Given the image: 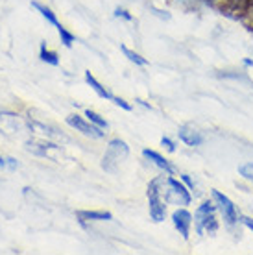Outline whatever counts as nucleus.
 I'll return each mask as SVG.
<instances>
[{
  "mask_svg": "<svg viewBox=\"0 0 253 255\" xmlns=\"http://www.w3.org/2000/svg\"><path fill=\"white\" fill-rule=\"evenodd\" d=\"M220 230V215L213 198H205L194 211V231L198 237L216 235Z\"/></svg>",
  "mask_w": 253,
  "mask_h": 255,
  "instance_id": "nucleus-2",
  "label": "nucleus"
},
{
  "mask_svg": "<svg viewBox=\"0 0 253 255\" xmlns=\"http://www.w3.org/2000/svg\"><path fill=\"white\" fill-rule=\"evenodd\" d=\"M246 4H248V0H233V2H229L224 9L231 13H242V9L246 7Z\"/></svg>",
  "mask_w": 253,
  "mask_h": 255,
  "instance_id": "nucleus-22",
  "label": "nucleus"
},
{
  "mask_svg": "<svg viewBox=\"0 0 253 255\" xmlns=\"http://www.w3.org/2000/svg\"><path fill=\"white\" fill-rule=\"evenodd\" d=\"M26 117L19 115L13 109H0V135L4 137H17L26 131Z\"/></svg>",
  "mask_w": 253,
  "mask_h": 255,
  "instance_id": "nucleus-6",
  "label": "nucleus"
},
{
  "mask_svg": "<svg viewBox=\"0 0 253 255\" xmlns=\"http://www.w3.org/2000/svg\"><path fill=\"white\" fill-rule=\"evenodd\" d=\"M0 168H2V170L6 168V157H4V155H0Z\"/></svg>",
  "mask_w": 253,
  "mask_h": 255,
  "instance_id": "nucleus-28",
  "label": "nucleus"
},
{
  "mask_svg": "<svg viewBox=\"0 0 253 255\" xmlns=\"http://www.w3.org/2000/svg\"><path fill=\"white\" fill-rule=\"evenodd\" d=\"M150 9L153 11V15H157L159 19H163V20H170V13L168 11H163V9H157V7H153L150 6Z\"/></svg>",
  "mask_w": 253,
  "mask_h": 255,
  "instance_id": "nucleus-26",
  "label": "nucleus"
},
{
  "mask_svg": "<svg viewBox=\"0 0 253 255\" xmlns=\"http://www.w3.org/2000/svg\"><path fill=\"white\" fill-rule=\"evenodd\" d=\"M165 176L166 174H159L155 178L150 179L148 189H146V198H148V213L152 222L163 224L168 218V207L165 194H163V187H165Z\"/></svg>",
  "mask_w": 253,
  "mask_h": 255,
  "instance_id": "nucleus-1",
  "label": "nucleus"
},
{
  "mask_svg": "<svg viewBox=\"0 0 253 255\" xmlns=\"http://www.w3.org/2000/svg\"><path fill=\"white\" fill-rule=\"evenodd\" d=\"M59 144L56 140L44 139V137H32V139L24 140V150L28 153H32L35 157H48L50 152H56L59 150Z\"/></svg>",
  "mask_w": 253,
  "mask_h": 255,
  "instance_id": "nucleus-9",
  "label": "nucleus"
},
{
  "mask_svg": "<svg viewBox=\"0 0 253 255\" xmlns=\"http://www.w3.org/2000/svg\"><path fill=\"white\" fill-rule=\"evenodd\" d=\"M161 146L165 148L168 153H176L177 152V142L174 139H170V137H166V135L161 139Z\"/></svg>",
  "mask_w": 253,
  "mask_h": 255,
  "instance_id": "nucleus-23",
  "label": "nucleus"
},
{
  "mask_svg": "<svg viewBox=\"0 0 253 255\" xmlns=\"http://www.w3.org/2000/svg\"><path fill=\"white\" fill-rule=\"evenodd\" d=\"M6 168H9V170H17V168H19V161L15 159V157H11V155H7L6 157Z\"/></svg>",
  "mask_w": 253,
  "mask_h": 255,
  "instance_id": "nucleus-27",
  "label": "nucleus"
},
{
  "mask_svg": "<svg viewBox=\"0 0 253 255\" xmlns=\"http://www.w3.org/2000/svg\"><path fill=\"white\" fill-rule=\"evenodd\" d=\"M252 183H253V181H252Z\"/></svg>",
  "mask_w": 253,
  "mask_h": 255,
  "instance_id": "nucleus-31",
  "label": "nucleus"
},
{
  "mask_svg": "<svg viewBox=\"0 0 253 255\" xmlns=\"http://www.w3.org/2000/svg\"><path fill=\"white\" fill-rule=\"evenodd\" d=\"M32 7L39 13V15H41V17H43L44 20H46V22H48V24L54 26L56 30L59 28V26H61V22H59L57 15L54 13V9H52V7H48L46 4L39 2V0H32Z\"/></svg>",
  "mask_w": 253,
  "mask_h": 255,
  "instance_id": "nucleus-14",
  "label": "nucleus"
},
{
  "mask_svg": "<svg viewBox=\"0 0 253 255\" xmlns=\"http://www.w3.org/2000/svg\"><path fill=\"white\" fill-rule=\"evenodd\" d=\"M242 63L246 65V67H253V59L252 58H246L244 61H242Z\"/></svg>",
  "mask_w": 253,
  "mask_h": 255,
  "instance_id": "nucleus-29",
  "label": "nucleus"
},
{
  "mask_svg": "<svg viewBox=\"0 0 253 255\" xmlns=\"http://www.w3.org/2000/svg\"><path fill=\"white\" fill-rule=\"evenodd\" d=\"M177 139H179V142H183L185 146L198 148L205 142V135H203V131L198 126L187 122V124H181V126L177 128Z\"/></svg>",
  "mask_w": 253,
  "mask_h": 255,
  "instance_id": "nucleus-10",
  "label": "nucleus"
},
{
  "mask_svg": "<svg viewBox=\"0 0 253 255\" xmlns=\"http://www.w3.org/2000/svg\"><path fill=\"white\" fill-rule=\"evenodd\" d=\"M241 226H244L246 230H250L253 233V217H248V215H241Z\"/></svg>",
  "mask_w": 253,
  "mask_h": 255,
  "instance_id": "nucleus-25",
  "label": "nucleus"
},
{
  "mask_svg": "<svg viewBox=\"0 0 253 255\" xmlns=\"http://www.w3.org/2000/svg\"><path fill=\"white\" fill-rule=\"evenodd\" d=\"M179 179H181V181H183L185 185L189 187V189H190V192H192V194H194V198H200V196H202V191H200V183H198L196 179L192 178V176H190V174H187V172H181V174H179Z\"/></svg>",
  "mask_w": 253,
  "mask_h": 255,
  "instance_id": "nucleus-19",
  "label": "nucleus"
},
{
  "mask_svg": "<svg viewBox=\"0 0 253 255\" xmlns=\"http://www.w3.org/2000/svg\"><path fill=\"white\" fill-rule=\"evenodd\" d=\"M39 59L50 67H59V54L46 46V43L39 45Z\"/></svg>",
  "mask_w": 253,
  "mask_h": 255,
  "instance_id": "nucleus-15",
  "label": "nucleus"
},
{
  "mask_svg": "<svg viewBox=\"0 0 253 255\" xmlns=\"http://www.w3.org/2000/svg\"><path fill=\"white\" fill-rule=\"evenodd\" d=\"M213 198V202L216 204V209H218V215H220V220L224 222V226L228 228L229 231H235L237 228H241V209L237 207L233 200L226 194V192L218 191V189H213L209 194Z\"/></svg>",
  "mask_w": 253,
  "mask_h": 255,
  "instance_id": "nucleus-3",
  "label": "nucleus"
},
{
  "mask_svg": "<svg viewBox=\"0 0 253 255\" xmlns=\"http://www.w3.org/2000/svg\"><path fill=\"white\" fill-rule=\"evenodd\" d=\"M83 115L87 117V121L91 122V124H95V126H98V128H102V129H106L108 131L109 129V122H108V119L104 115H100L98 111H95V109H85L83 111Z\"/></svg>",
  "mask_w": 253,
  "mask_h": 255,
  "instance_id": "nucleus-17",
  "label": "nucleus"
},
{
  "mask_svg": "<svg viewBox=\"0 0 253 255\" xmlns=\"http://www.w3.org/2000/svg\"><path fill=\"white\" fill-rule=\"evenodd\" d=\"M121 52L124 54V58H127V61H131V63L137 65V67H148V65H150L148 58H144L142 54L131 50V48H127V46L121 45Z\"/></svg>",
  "mask_w": 253,
  "mask_h": 255,
  "instance_id": "nucleus-16",
  "label": "nucleus"
},
{
  "mask_svg": "<svg viewBox=\"0 0 253 255\" xmlns=\"http://www.w3.org/2000/svg\"><path fill=\"white\" fill-rule=\"evenodd\" d=\"M57 35H59V41H61V45H63L65 48H72L74 43H76V35L70 32L69 28H65L63 24L57 28Z\"/></svg>",
  "mask_w": 253,
  "mask_h": 255,
  "instance_id": "nucleus-18",
  "label": "nucleus"
},
{
  "mask_svg": "<svg viewBox=\"0 0 253 255\" xmlns=\"http://www.w3.org/2000/svg\"><path fill=\"white\" fill-rule=\"evenodd\" d=\"M229 2H233V0H220V4H218V6H220V7H222V9H224V7L228 6Z\"/></svg>",
  "mask_w": 253,
  "mask_h": 255,
  "instance_id": "nucleus-30",
  "label": "nucleus"
},
{
  "mask_svg": "<svg viewBox=\"0 0 253 255\" xmlns=\"http://www.w3.org/2000/svg\"><path fill=\"white\" fill-rule=\"evenodd\" d=\"M83 80H85V83H87L91 89L95 91L96 95H98V98H102V100H108V102H111L113 100V93L108 89V87H104L98 80H96L93 74H91V70H85V74H83Z\"/></svg>",
  "mask_w": 253,
  "mask_h": 255,
  "instance_id": "nucleus-13",
  "label": "nucleus"
},
{
  "mask_svg": "<svg viewBox=\"0 0 253 255\" xmlns=\"http://www.w3.org/2000/svg\"><path fill=\"white\" fill-rule=\"evenodd\" d=\"M142 157H144V161H148L150 165L155 166L159 172L166 174V176H176L177 174V166L174 165L172 161L166 159L163 153H159L157 150H152V148H142Z\"/></svg>",
  "mask_w": 253,
  "mask_h": 255,
  "instance_id": "nucleus-11",
  "label": "nucleus"
},
{
  "mask_svg": "<svg viewBox=\"0 0 253 255\" xmlns=\"http://www.w3.org/2000/svg\"><path fill=\"white\" fill-rule=\"evenodd\" d=\"M111 102L117 106V108H121V109H124V111H133V106L127 100H124V98H121V96H113V100Z\"/></svg>",
  "mask_w": 253,
  "mask_h": 255,
  "instance_id": "nucleus-24",
  "label": "nucleus"
},
{
  "mask_svg": "<svg viewBox=\"0 0 253 255\" xmlns=\"http://www.w3.org/2000/svg\"><path fill=\"white\" fill-rule=\"evenodd\" d=\"M65 122H67V126L72 128L74 131H78V133L83 135V137H87V139L98 140V139H106V137H108V131H106V129H102V128L95 126V124H91V122L87 121V117L80 115V113H70V115H67Z\"/></svg>",
  "mask_w": 253,
  "mask_h": 255,
  "instance_id": "nucleus-7",
  "label": "nucleus"
},
{
  "mask_svg": "<svg viewBox=\"0 0 253 255\" xmlns=\"http://www.w3.org/2000/svg\"><path fill=\"white\" fill-rule=\"evenodd\" d=\"M170 220L174 230L181 235V239L189 241L192 235V228H194V215L189 211V207H176L170 213Z\"/></svg>",
  "mask_w": 253,
  "mask_h": 255,
  "instance_id": "nucleus-8",
  "label": "nucleus"
},
{
  "mask_svg": "<svg viewBox=\"0 0 253 255\" xmlns=\"http://www.w3.org/2000/svg\"><path fill=\"white\" fill-rule=\"evenodd\" d=\"M163 194L168 205L174 207H189L194 202V194L190 189L185 185L183 181L176 176H165V187H163Z\"/></svg>",
  "mask_w": 253,
  "mask_h": 255,
  "instance_id": "nucleus-5",
  "label": "nucleus"
},
{
  "mask_svg": "<svg viewBox=\"0 0 253 255\" xmlns=\"http://www.w3.org/2000/svg\"><path fill=\"white\" fill-rule=\"evenodd\" d=\"M76 218L82 228L89 230V224L91 222H111L113 220V213L100 209H83L76 211Z\"/></svg>",
  "mask_w": 253,
  "mask_h": 255,
  "instance_id": "nucleus-12",
  "label": "nucleus"
},
{
  "mask_svg": "<svg viewBox=\"0 0 253 255\" xmlns=\"http://www.w3.org/2000/svg\"><path fill=\"white\" fill-rule=\"evenodd\" d=\"M239 174H241L242 179H246V181L252 183L253 181V161H248V163L239 166Z\"/></svg>",
  "mask_w": 253,
  "mask_h": 255,
  "instance_id": "nucleus-20",
  "label": "nucleus"
},
{
  "mask_svg": "<svg viewBox=\"0 0 253 255\" xmlns=\"http://www.w3.org/2000/svg\"><path fill=\"white\" fill-rule=\"evenodd\" d=\"M127 157H129L127 142L124 139H121V137H113V139L108 140L106 152L102 155V168L109 174H115Z\"/></svg>",
  "mask_w": 253,
  "mask_h": 255,
  "instance_id": "nucleus-4",
  "label": "nucleus"
},
{
  "mask_svg": "<svg viewBox=\"0 0 253 255\" xmlns=\"http://www.w3.org/2000/svg\"><path fill=\"white\" fill-rule=\"evenodd\" d=\"M113 17L115 19H122V20H126V22H133V19H135V17H133L131 13L127 11L126 7H115V11H113Z\"/></svg>",
  "mask_w": 253,
  "mask_h": 255,
  "instance_id": "nucleus-21",
  "label": "nucleus"
}]
</instances>
